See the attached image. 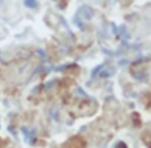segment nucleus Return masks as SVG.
<instances>
[{
  "label": "nucleus",
  "instance_id": "nucleus-2",
  "mask_svg": "<svg viewBox=\"0 0 151 148\" xmlns=\"http://www.w3.org/2000/svg\"><path fill=\"white\" fill-rule=\"evenodd\" d=\"M24 4L27 8H31V9H35L38 6L37 0H24Z\"/></svg>",
  "mask_w": 151,
  "mask_h": 148
},
{
  "label": "nucleus",
  "instance_id": "nucleus-1",
  "mask_svg": "<svg viewBox=\"0 0 151 148\" xmlns=\"http://www.w3.org/2000/svg\"><path fill=\"white\" fill-rule=\"evenodd\" d=\"M78 14H79V17H81V19H84V20H90V19L93 17L95 12H93V10L90 7H88V6H84V7H82L78 10Z\"/></svg>",
  "mask_w": 151,
  "mask_h": 148
}]
</instances>
